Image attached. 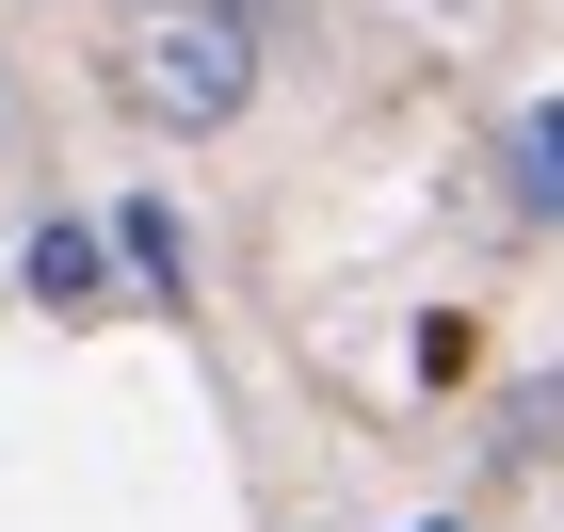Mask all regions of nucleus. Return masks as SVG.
Returning a JSON list of instances; mask_svg holds the SVG:
<instances>
[{
  "label": "nucleus",
  "mask_w": 564,
  "mask_h": 532,
  "mask_svg": "<svg viewBox=\"0 0 564 532\" xmlns=\"http://www.w3.org/2000/svg\"><path fill=\"white\" fill-rule=\"evenodd\" d=\"M97 259L130 274V291H194V226H177V194H113V226H97Z\"/></svg>",
  "instance_id": "3"
},
{
  "label": "nucleus",
  "mask_w": 564,
  "mask_h": 532,
  "mask_svg": "<svg viewBox=\"0 0 564 532\" xmlns=\"http://www.w3.org/2000/svg\"><path fill=\"white\" fill-rule=\"evenodd\" d=\"M500 436H517V452H564V388H517V403H500Z\"/></svg>",
  "instance_id": "5"
},
{
  "label": "nucleus",
  "mask_w": 564,
  "mask_h": 532,
  "mask_svg": "<svg viewBox=\"0 0 564 532\" xmlns=\"http://www.w3.org/2000/svg\"><path fill=\"white\" fill-rule=\"evenodd\" d=\"M17 274H33V307H48V323H97V307H113V259H97V226H82V210H33Z\"/></svg>",
  "instance_id": "2"
},
{
  "label": "nucleus",
  "mask_w": 564,
  "mask_h": 532,
  "mask_svg": "<svg viewBox=\"0 0 564 532\" xmlns=\"http://www.w3.org/2000/svg\"><path fill=\"white\" fill-rule=\"evenodd\" d=\"M388 532H468V517H388Z\"/></svg>",
  "instance_id": "6"
},
{
  "label": "nucleus",
  "mask_w": 564,
  "mask_h": 532,
  "mask_svg": "<svg viewBox=\"0 0 564 532\" xmlns=\"http://www.w3.org/2000/svg\"><path fill=\"white\" fill-rule=\"evenodd\" d=\"M517 210L564 226V97H532V113H517Z\"/></svg>",
  "instance_id": "4"
},
{
  "label": "nucleus",
  "mask_w": 564,
  "mask_h": 532,
  "mask_svg": "<svg viewBox=\"0 0 564 532\" xmlns=\"http://www.w3.org/2000/svg\"><path fill=\"white\" fill-rule=\"evenodd\" d=\"M130 97L162 130H226L242 97H259V33H242V0H162L130 48Z\"/></svg>",
  "instance_id": "1"
}]
</instances>
